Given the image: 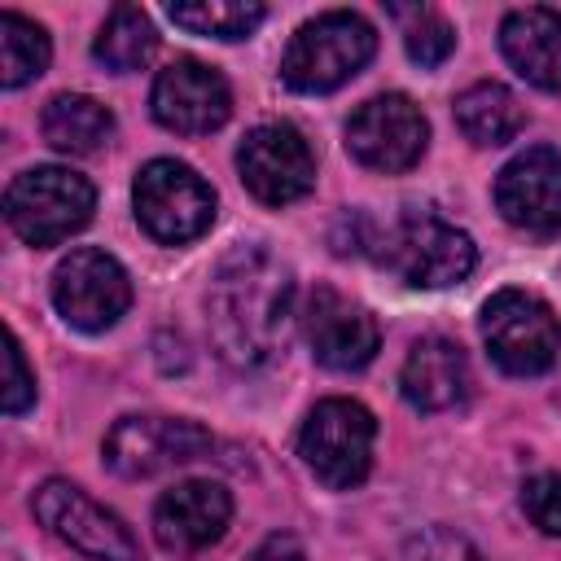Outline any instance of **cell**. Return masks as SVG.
Instances as JSON below:
<instances>
[{"label": "cell", "instance_id": "6da1fadb", "mask_svg": "<svg viewBox=\"0 0 561 561\" xmlns=\"http://www.w3.org/2000/svg\"><path fill=\"white\" fill-rule=\"evenodd\" d=\"M210 342L224 364L237 373H254L272 364L294 324V276L263 245L232 250L206 289Z\"/></svg>", "mask_w": 561, "mask_h": 561}, {"label": "cell", "instance_id": "7a4b0ae2", "mask_svg": "<svg viewBox=\"0 0 561 561\" xmlns=\"http://www.w3.org/2000/svg\"><path fill=\"white\" fill-rule=\"evenodd\" d=\"M364 245H373L377 263L412 289L460 285L478 263V250H473L469 232L438 219L434 210H403L386 232L368 237Z\"/></svg>", "mask_w": 561, "mask_h": 561}, {"label": "cell", "instance_id": "3957f363", "mask_svg": "<svg viewBox=\"0 0 561 561\" xmlns=\"http://www.w3.org/2000/svg\"><path fill=\"white\" fill-rule=\"evenodd\" d=\"M377 53V31L351 13V9H329L311 22H302L280 57V79L294 92H333L346 79H355Z\"/></svg>", "mask_w": 561, "mask_h": 561}, {"label": "cell", "instance_id": "277c9868", "mask_svg": "<svg viewBox=\"0 0 561 561\" xmlns=\"http://www.w3.org/2000/svg\"><path fill=\"white\" fill-rule=\"evenodd\" d=\"M96 210L92 184L70 167H31L4 188V219L26 245H61Z\"/></svg>", "mask_w": 561, "mask_h": 561}, {"label": "cell", "instance_id": "5b68a950", "mask_svg": "<svg viewBox=\"0 0 561 561\" xmlns=\"http://www.w3.org/2000/svg\"><path fill=\"white\" fill-rule=\"evenodd\" d=\"M373 443H377V421L364 403L320 399L302 421L298 456L329 491H351L373 469Z\"/></svg>", "mask_w": 561, "mask_h": 561}, {"label": "cell", "instance_id": "8992f818", "mask_svg": "<svg viewBox=\"0 0 561 561\" xmlns=\"http://www.w3.org/2000/svg\"><path fill=\"white\" fill-rule=\"evenodd\" d=\"M136 224L162 241V245H184L197 241L215 224V193L210 184L175 158H153L136 171Z\"/></svg>", "mask_w": 561, "mask_h": 561}, {"label": "cell", "instance_id": "52a82bcc", "mask_svg": "<svg viewBox=\"0 0 561 561\" xmlns=\"http://www.w3.org/2000/svg\"><path fill=\"white\" fill-rule=\"evenodd\" d=\"M482 342L513 377L548 373L561 355V320L530 289H500L482 302Z\"/></svg>", "mask_w": 561, "mask_h": 561}, {"label": "cell", "instance_id": "ba28073f", "mask_svg": "<svg viewBox=\"0 0 561 561\" xmlns=\"http://www.w3.org/2000/svg\"><path fill=\"white\" fill-rule=\"evenodd\" d=\"M31 508L48 535H57L66 548H75L88 561H140V543H136L131 526L66 478L39 482Z\"/></svg>", "mask_w": 561, "mask_h": 561}, {"label": "cell", "instance_id": "9c48e42d", "mask_svg": "<svg viewBox=\"0 0 561 561\" xmlns=\"http://www.w3.org/2000/svg\"><path fill=\"white\" fill-rule=\"evenodd\" d=\"M53 307L79 333H105L131 307V280L105 250H70L53 272Z\"/></svg>", "mask_w": 561, "mask_h": 561}, {"label": "cell", "instance_id": "30bf717a", "mask_svg": "<svg viewBox=\"0 0 561 561\" xmlns=\"http://www.w3.org/2000/svg\"><path fill=\"white\" fill-rule=\"evenodd\" d=\"M425 145H430V123L403 92H381V96L364 101L346 123L351 158L381 175H399V171L416 167Z\"/></svg>", "mask_w": 561, "mask_h": 561}, {"label": "cell", "instance_id": "8fae6325", "mask_svg": "<svg viewBox=\"0 0 561 561\" xmlns=\"http://www.w3.org/2000/svg\"><path fill=\"white\" fill-rule=\"evenodd\" d=\"M241 184L263 206H289L311 193L316 184V153L307 136L289 123H263L254 127L237 149Z\"/></svg>", "mask_w": 561, "mask_h": 561}, {"label": "cell", "instance_id": "7c38bea8", "mask_svg": "<svg viewBox=\"0 0 561 561\" xmlns=\"http://www.w3.org/2000/svg\"><path fill=\"white\" fill-rule=\"evenodd\" d=\"M210 447V434L184 416H118L105 434V465L118 478H153L188 465Z\"/></svg>", "mask_w": 561, "mask_h": 561}, {"label": "cell", "instance_id": "4fadbf2b", "mask_svg": "<svg viewBox=\"0 0 561 561\" xmlns=\"http://www.w3.org/2000/svg\"><path fill=\"white\" fill-rule=\"evenodd\" d=\"M149 110L167 131L206 136V131L228 123L232 92H228V79L215 66H206L197 57H180L167 70H158L153 92H149Z\"/></svg>", "mask_w": 561, "mask_h": 561}, {"label": "cell", "instance_id": "5bb4252c", "mask_svg": "<svg viewBox=\"0 0 561 561\" xmlns=\"http://www.w3.org/2000/svg\"><path fill=\"white\" fill-rule=\"evenodd\" d=\"M302 333H307V346L316 355V364L333 368V373H355L364 368L373 355H377V320L368 316V307L351 302L346 294L329 289V285H316L307 294V307H302Z\"/></svg>", "mask_w": 561, "mask_h": 561}, {"label": "cell", "instance_id": "9a60e30c", "mask_svg": "<svg viewBox=\"0 0 561 561\" xmlns=\"http://www.w3.org/2000/svg\"><path fill=\"white\" fill-rule=\"evenodd\" d=\"M495 210L522 232H561V153L539 145L504 162L495 175Z\"/></svg>", "mask_w": 561, "mask_h": 561}, {"label": "cell", "instance_id": "2e32d148", "mask_svg": "<svg viewBox=\"0 0 561 561\" xmlns=\"http://www.w3.org/2000/svg\"><path fill=\"white\" fill-rule=\"evenodd\" d=\"M228 522H232V495L206 478L175 482L153 504V535L167 552H202L224 539Z\"/></svg>", "mask_w": 561, "mask_h": 561}, {"label": "cell", "instance_id": "e0dca14e", "mask_svg": "<svg viewBox=\"0 0 561 561\" xmlns=\"http://www.w3.org/2000/svg\"><path fill=\"white\" fill-rule=\"evenodd\" d=\"M469 359L451 337H421L399 368V390L416 412H447L469 399Z\"/></svg>", "mask_w": 561, "mask_h": 561}, {"label": "cell", "instance_id": "ac0fdd59", "mask_svg": "<svg viewBox=\"0 0 561 561\" xmlns=\"http://www.w3.org/2000/svg\"><path fill=\"white\" fill-rule=\"evenodd\" d=\"M500 53L526 83L543 92H561V9L526 4L504 13Z\"/></svg>", "mask_w": 561, "mask_h": 561}, {"label": "cell", "instance_id": "d6986e66", "mask_svg": "<svg viewBox=\"0 0 561 561\" xmlns=\"http://www.w3.org/2000/svg\"><path fill=\"white\" fill-rule=\"evenodd\" d=\"M39 131L57 153H96L114 136V114L96 96L57 92L39 114Z\"/></svg>", "mask_w": 561, "mask_h": 561}, {"label": "cell", "instance_id": "ffe728a7", "mask_svg": "<svg viewBox=\"0 0 561 561\" xmlns=\"http://www.w3.org/2000/svg\"><path fill=\"white\" fill-rule=\"evenodd\" d=\"M456 127L473 145H508L526 127V110L504 83L482 79L456 96Z\"/></svg>", "mask_w": 561, "mask_h": 561}, {"label": "cell", "instance_id": "44dd1931", "mask_svg": "<svg viewBox=\"0 0 561 561\" xmlns=\"http://www.w3.org/2000/svg\"><path fill=\"white\" fill-rule=\"evenodd\" d=\"M158 48V31L149 22V13L140 4H114L96 44H92V57L114 70V75H127V70H140Z\"/></svg>", "mask_w": 561, "mask_h": 561}, {"label": "cell", "instance_id": "7402d4cb", "mask_svg": "<svg viewBox=\"0 0 561 561\" xmlns=\"http://www.w3.org/2000/svg\"><path fill=\"white\" fill-rule=\"evenodd\" d=\"M48 66V35L39 22L4 9L0 13V88H22Z\"/></svg>", "mask_w": 561, "mask_h": 561}, {"label": "cell", "instance_id": "603a6c76", "mask_svg": "<svg viewBox=\"0 0 561 561\" xmlns=\"http://www.w3.org/2000/svg\"><path fill=\"white\" fill-rule=\"evenodd\" d=\"M167 18L175 26H184L188 35H206V39H245L267 9L254 0H197V4H171Z\"/></svg>", "mask_w": 561, "mask_h": 561}, {"label": "cell", "instance_id": "cb8c5ba5", "mask_svg": "<svg viewBox=\"0 0 561 561\" xmlns=\"http://www.w3.org/2000/svg\"><path fill=\"white\" fill-rule=\"evenodd\" d=\"M394 18H408V26H403V48H408V57L416 61V66H443L447 57H451V48H456V31H451V22L443 18V13H434V9H390Z\"/></svg>", "mask_w": 561, "mask_h": 561}, {"label": "cell", "instance_id": "d4e9b609", "mask_svg": "<svg viewBox=\"0 0 561 561\" xmlns=\"http://www.w3.org/2000/svg\"><path fill=\"white\" fill-rule=\"evenodd\" d=\"M522 508L543 535H561V473H535L522 486Z\"/></svg>", "mask_w": 561, "mask_h": 561}, {"label": "cell", "instance_id": "484cf974", "mask_svg": "<svg viewBox=\"0 0 561 561\" xmlns=\"http://www.w3.org/2000/svg\"><path fill=\"white\" fill-rule=\"evenodd\" d=\"M4 412L9 416H18V412H26L31 408V399H35V377L26 373V359H22V342L9 333V342H4Z\"/></svg>", "mask_w": 561, "mask_h": 561}, {"label": "cell", "instance_id": "4316f807", "mask_svg": "<svg viewBox=\"0 0 561 561\" xmlns=\"http://www.w3.org/2000/svg\"><path fill=\"white\" fill-rule=\"evenodd\" d=\"M250 561H307V552H302V543H298L294 535H267V539L250 552Z\"/></svg>", "mask_w": 561, "mask_h": 561}]
</instances>
